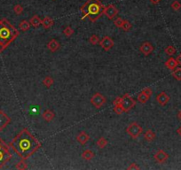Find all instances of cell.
<instances>
[{
  "label": "cell",
  "mask_w": 181,
  "mask_h": 170,
  "mask_svg": "<svg viewBox=\"0 0 181 170\" xmlns=\"http://www.w3.org/2000/svg\"><path fill=\"white\" fill-rule=\"evenodd\" d=\"M41 143L27 129H23L10 143V147L21 160H27L41 148Z\"/></svg>",
  "instance_id": "6da1fadb"
},
{
  "label": "cell",
  "mask_w": 181,
  "mask_h": 170,
  "mask_svg": "<svg viewBox=\"0 0 181 170\" xmlns=\"http://www.w3.org/2000/svg\"><path fill=\"white\" fill-rule=\"evenodd\" d=\"M19 30L6 19H0V54L19 37Z\"/></svg>",
  "instance_id": "7a4b0ae2"
},
{
  "label": "cell",
  "mask_w": 181,
  "mask_h": 170,
  "mask_svg": "<svg viewBox=\"0 0 181 170\" xmlns=\"http://www.w3.org/2000/svg\"><path fill=\"white\" fill-rule=\"evenodd\" d=\"M106 6L102 4L100 0H87L85 4L81 6L82 18H88L92 22H95L104 14Z\"/></svg>",
  "instance_id": "3957f363"
},
{
  "label": "cell",
  "mask_w": 181,
  "mask_h": 170,
  "mask_svg": "<svg viewBox=\"0 0 181 170\" xmlns=\"http://www.w3.org/2000/svg\"><path fill=\"white\" fill-rule=\"evenodd\" d=\"M12 159V154L9 151V146L0 137V169Z\"/></svg>",
  "instance_id": "277c9868"
},
{
  "label": "cell",
  "mask_w": 181,
  "mask_h": 170,
  "mask_svg": "<svg viewBox=\"0 0 181 170\" xmlns=\"http://www.w3.org/2000/svg\"><path fill=\"white\" fill-rule=\"evenodd\" d=\"M120 105L124 113H127L136 106V100H134L129 94H125L121 97Z\"/></svg>",
  "instance_id": "5b68a950"
},
{
  "label": "cell",
  "mask_w": 181,
  "mask_h": 170,
  "mask_svg": "<svg viewBox=\"0 0 181 170\" xmlns=\"http://www.w3.org/2000/svg\"><path fill=\"white\" fill-rule=\"evenodd\" d=\"M126 132L129 134V136L133 138V139H137L140 136L142 132H143V129L140 125L134 121V122H131L126 129Z\"/></svg>",
  "instance_id": "8992f818"
},
{
  "label": "cell",
  "mask_w": 181,
  "mask_h": 170,
  "mask_svg": "<svg viewBox=\"0 0 181 170\" xmlns=\"http://www.w3.org/2000/svg\"><path fill=\"white\" fill-rule=\"evenodd\" d=\"M107 102V98L103 96V95L100 93V92H97L93 95L92 97H91V103L93 105V106L97 109L102 107Z\"/></svg>",
  "instance_id": "52a82bcc"
},
{
  "label": "cell",
  "mask_w": 181,
  "mask_h": 170,
  "mask_svg": "<svg viewBox=\"0 0 181 170\" xmlns=\"http://www.w3.org/2000/svg\"><path fill=\"white\" fill-rule=\"evenodd\" d=\"M102 47V49L106 52H108L109 50H111L113 47H114V41L112 38H110L109 37H104L101 39L100 41V43H99Z\"/></svg>",
  "instance_id": "ba28073f"
},
{
  "label": "cell",
  "mask_w": 181,
  "mask_h": 170,
  "mask_svg": "<svg viewBox=\"0 0 181 170\" xmlns=\"http://www.w3.org/2000/svg\"><path fill=\"white\" fill-rule=\"evenodd\" d=\"M118 13H119L118 9L114 4H108L105 8L104 14L109 19H113L118 14Z\"/></svg>",
  "instance_id": "9c48e42d"
},
{
  "label": "cell",
  "mask_w": 181,
  "mask_h": 170,
  "mask_svg": "<svg viewBox=\"0 0 181 170\" xmlns=\"http://www.w3.org/2000/svg\"><path fill=\"white\" fill-rule=\"evenodd\" d=\"M169 154L166 153L163 150H158L157 152L154 155V158L155 160H156V162L162 164V163H165L167 161V160L169 159Z\"/></svg>",
  "instance_id": "30bf717a"
},
{
  "label": "cell",
  "mask_w": 181,
  "mask_h": 170,
  "mask_svg": "<svg viewBox=\"0 0 181 170\" xmlns=\"http://www.w3.org/2000/svg\"><path fill=\"white\" fill-rule=\"evenodd\" d=\"M11 122V118L5 113L4 111L0 110V131H2L7 125Z\"/></svg>",
  "instance_id": "8fae6325"
},
{
  "label": "cell",
  "mask_w": 181,
  "mask_h": 170,
  "mask_svg": "<svg viewBox=\"0 0 181 170\" xmlns=\"http://www.w3.org/2000/svg\"><path fill=\"white\" fill-rule=\"evenodd\" d=\"M140 51L145 55V56H148L150 55L153 51H154V46L149 43V42H145L143 43L140 47Z\"/></svg>",
  "instance_id": "7c38bea8"
},
{
  "label": "cell",
  "mask_w": 181,
  "mask_h": 170,
  "mask_svg": "<svg viewBox=\"0 0 181 170\" xmlns=\"http://www.w3.org/2000/svg\"><path fill=\"white\" fill-rule=\"evenodd\" d=\"M170 99V97L166 94V92H164V91H162V92L159 93V94L156 96V101L158 102V104L160 106H165L169 103Z\"/></svg>",
  "instance_id": "4fadbf2b"
},
{
  "label": "cell",
  "mask_w": 181,
  "mask_h": 170,
  "mask_svg": "<svg viewBox=\"0 0 181 170\" xmlns=\"http://www.w3.org/2000/svg\"><path fill=\"white\" fill-rule=\"evenodd\" d=\"M90 139V136L85 131H81L77 136V141L81 145H84Z\"/></svg>",
  "instance_id": "5bb4252c"
},
{
  "label": "cell",
  "mask_w": 181,
  "mask_h": 170,
  "mask_svg": "<svg viewBox=\"0 0 181 170\" xmlns=\"http://www.w3.org/2000/svg\"><path fill=\"white\" fill-rule=\"evenodd\" d=\"M47 48L49 49V51H51L52 52H57L60 48V43L55 40V39H52L48 43H47Z\"/></svg>",
  "instance_id": "9a60e30c"
},
{
  "label": "cell",
  "mask_w": 181,
  "mask_h": 170,
  "mask_svg": "<svg viewBox=\"0 0 181 170\" xmlns=\"http://www.w3.org/2000/svg\"><path fill=\"white\" fill-rule=\"evenodd\" d=\"M178 66H179V62L177 58H170L165 62V67L170 70H174L175 68L178 67Z\"/></svg>",
  "instance_id": "2e32d148"
},
{
  "label": "cell",
  "mask_w": 181,
  "mask_h": 170,
  "mask_svg": "<svg viewBox=\"0 0 181 170\" xmlns=\"http://www.w3.org/2000/svg\"><path fill=\"white\" fill-rule=\"evenodd\" d=\"M53 23H54V20L52 19L51 17H49V16H45L44 19H42L41 25H42L45 29H49L50 28L53 27Z\"/></svg>",
  "instance_id": "e0dca14e"
},
{
  "label": "cell",
  "mask_w": 181,
  "mask_h": 170,
  "mask_svg": "<svg viewBox=\"0 0 181 170\" xmlns=\"http://www.w3.org/2000/svg\"><path fill=\"white\" fill-rule=\"evenodd\" d=\"M42 117H43V119H44L45 121L50 122V121H52L54 119V117H55V113H53L52 110L47 109V110H45V111L43 113Z\"/></svg>",
  "instance_id": "ac0fdd59"
},
{
  "label": "cell",
  "mask_w": 181,
  "mask_h": 170,
  "mask_svg": "<svg viewBox=\"0 0 181 170\" xmlns=\"http://www.w3.org/2000/svg\"><path fill=\"white\" fill-rule=\"evenodd\" d=\"M155 137H156V135L152 130H147L144 134V138L147 142H153L155 139Z\"/></svg>",
  "instance_id": "d6986e66"
},
{
  "label": "cell",
  "mask_w": 181,
  "mask_h": 170,
  "mask_svg": "<svg viewBox=\"0 0 181 170\" xmlns=\"http://www.w3.org/2000/svg\"><path fill=\"white\" fill-rule=\"evenodd\" d=\"M81 157L84 160H92L95 157V154H94L93 151H91V150H85L82 153Z\"/></svg>",
  "instance_id": "ffe728a7"
},
{
  "label": "cell",
  "mask_w": 181,
  "mask_h": 170,
  "mask_svg": "<svg viewBox=\"0 0 181 170\" xmlns=\"http://www.w3.org/2000/svg\"><path fill=\"white\" fill-rule=\"evenodd\" d=\"M41 22H42V19L38 17V15H34L29 19L30 25L33 26L34 28H38L41 25Z\"/></svg>",
  "instance_id": "44dd1931"
},
{
  "label": "cell",
  "mask_w": 181,
  "mask_h": 170,
  "mask_svg": "<svg viewBox=\"0 0 181 170\" xmlns=\"http://www.w3.org/2000/svg\"><path fill=\"white\" fill-rule=\"evenodd\" d=\"M30 27H31V25H30L29 21H28L26 19L21 20L20 24H19V28L21 31H27V30H29L30 28Z\"/></svg>",
  "instance_id": "7402d4cb"
},
{
  "label": "cell",
  "mask_w": 181,
  "mask_h": 170,
  "mask_svg": "<svg viewBox=\"0 0 181 170\" xmlns=\"http://www.w3.org/2000/svg\"><path fill=\"white\" fill-rule=\"evenodd\" d=\"M42 83H43L46 88H50V87L54 83V80H53V78L51 77V76H46V77H44V79L42 81Z\"/></svg>",
  "instance_id": "603a6c76"
},
{
  "label": "cell",
  "mask_w": 181,
  "mask_h": 170,
  "mask_svg": "<svg viewBox=\"0 0 181 170\" xmlns=\"http://www.w3.org/2000/svg\"><path fill=\"white\" fill-rule=\"evenodd\" d=\"M96 145H97V146H98L99 148L103 149V148H105V147L108 145V141H107V139H106L105 137L101 136V138L97 141Z\"/></svg>",
  "instance_id": "cb8c5ba5"
},
{
  "label": "cell",
  "mask_w": 181,
  "mask_h": 170,
  "mask_svg": "<svg viewBox=\"0 0 181 170\" xmlns=\"http://www.w3.org/2000/svg\"><path fill=\"white\" fill-rule=\"evenodd\" d=\"M150 97L147 96V95L144 94L143 92H140V94L138 95V97H137V100L140 103V104H146L148 100H149Z\"/></svg>",
  "instance_id": "d4e9b609"
},
{
  "label": "cell",
  "mask_w": 181,
  "mask_h": 170,
  "mask_svg": "<svg viewBox=\"0 0 181 170\" xmlns=\"http://www.w3.org/2000/svg\"><path fill=\"white\" fill-rule=\"evenodd\" d=\"M164 52H165V53H166L167 55H169V56H172V55H174V54L177 52V50H176V48H175L174 46H172V45H169V46H167V47L165 48Z\"/></svg>",
  "instance_id": "484cf974"
},
{
  "label": "cell",
  "mask_w": 181,
  "mask_h": 170,
  "mask_svg": "<svg viewBox=\"0 0 181 170\" xmlns=\"http://www.w3.org/2000/svg\"><path fill=\"white\" fill-rule=\"evenodd\" d=\"M131 27H132V26H131V22H130L129 20L123 19V22H122V24L121 28H122L123 31L127 32V31H130V30H131Z\"/></svg>",
  "instance_id": "4316f807"
},
{
  "label": "cell",
  "mask_w": 181,
  "mask_h": 170,
  "mask_svg": "<svg viewBox=\"0 0 181 170\" xmlns=\"http://www.w3.org/2000/svg\"><path fill=\"white\" fill-rule=\"evenodd\" d=\"M171 76H173L177 81H181V67H177L172 70Z\"/></svg>",
  "instance_id": "83f0119b"
},
{
  "label": "cell",
  "mask_w": 181,
  "mask_h": 170,
  "mask_svg": "<svg viewBox=\"0 0 181 170\" xmlns=\"http://www.w3.org/2000/svg\"><path fill=\"white\" fill-rule=\"evenodd\" d=\"M74 33H75V31H74V29L71 28V27H66L65 28H64V30H63V34L67 37H72L73 35H74Z\"/></svg>",
  "instance_id": "f1b7e54d"
},
{
  "label": "cell",
  "mask_w": 181,
  "mask_h": 170,
  "mask_svg": "<svg viewBox=\"0 0 181 170\" xmlns=\"http://www.w3.org/2000/svg\"><path fill=\"white\" fill-rule=\"evenodd\" d=\"M15 169L19 170H25L28 169V165L27 163L25 162V160H20V162H18L16 165H15Z\"/></svg>",
  "instance_id": "f546056e"
},
{
  "label": "cell",
  "mask_w": 181,
  "mask_h": 170,
  "mask_svg": "<svg viewBox=\"0 0 181 170\" xmlns=\"http://www.w3.org/2000/svg\"><path fill=\"white\" fill-rule=\"evenodd\" d=\"M100 38L98 36H96V35H92L91 36V37L89 39V42L92 44V45H96V44H99L100 43Z\"/></svg>",
  "instance_id": "4dcf8cb0"
},
{
  "label": "cell",
  "mask_w": 181,
  "mask_h": 170,
  "mask_svg": "<svg viewBox=\"0 0 181 170\" xmlns=\"http://www.w3.org/2000/svg\"><path fill=\"white\" fill-rule=\"evenodd\" d=\"M23 6L21 4H15L14 6V12L17 14V15H20L23 13Z\"/></svg>",
  "instance_id": "1f68e13d"
},
{
  "label": "cell",
  "mask_w": 181,
  "mask_h": 170,
  "mask_svg": "<svg viewBox=\"0 0 181 170\" xmlns=\"http://www.w3.org/2000/svg\"><path fill=\"white\" fill-rule=\"evenodd\" d=\"M170 7H171L174 11H179L181 9V4L179 1L175 0V1H173V2L171 3Z\"/></svg>",
  "instance_id": "d6a6232c"
},
{
  "label": "cell",
  "mask_w": 181,
  "mask_h": 170,
  "mask_svg": "<svg viewBox=\"0 0 181 170\" xmlns=\"http://www.w3.org/2000/svg\"><path fill=\"white\" fill-rule=\"evenodd\" d=\"M114 112L116 113V114H122V113H124V111H123V109L122 108L120 104L114 105Z\"/></svg>",
  "instance_id": "836d02e7"
},
{
  "label": "cell",
  "mask_w": 181,
  "mask_h": 170,
  "mask_svg": "<svg viewBox=\"0 0 181 170\" xmlns=\"http://www.w3.org/2000/svg\"><path fill=\"white\" fill-rule=\"evenodd\" d=\"M122 22H123V19H122V18H120V17L116 18V19L114 20V24H115L117 28H121V27H122Z\"/></svg>",
  "instance_id": "e575fe53"
},
{
  "label": "cell",
  "mask_w": 181,
  "mask_h": 170,
  "mask_svg": "<svg viewBox=\"0 0 181 170\" xmlns=\"http://www.w3.org/2000/svg\"><path fill=\"white\" fill-rule=\"evenodd\" d=\"M141 92H143L144 94L147 95V96H149V97H151L152 94H153V91H152L151 88H145V89H143V90L141 91Z\"/></svg>",
  "instance_id": "d590c367"
},
{
  "label": "cell",
  "mask_w": 181,
  "mask_h": 170,
  "mask_svg": "<svg viewBox=\"0 0 181 170\" xmlns=\"http://www.w3.org/2000/svg\"><path fill=\"white\" fill-rule=\"evenodd\" d=\"M140 168L137 165V163H131L128 168H127V169H129V170H134V169H140Z\"/></svg>",
  "instance_id": "8d00e7d4"
},
{
  "label": "cell",
  "mask_w": 181,
  "mask_h": 170,
  "mask_svg": "<svg viewBox=\"0 0 181 170\" xmlns=\"http://www.w3.org/2000/svg\"><path fill=\"white\" fill-rule=\"evenodd\" d=\"M149 1H150L153 4H158L161 0H149Z\"/></svg>",
  "instance_id": "74e56055"
},
{
  "label": "cell",
  "mask_w": 181,
  "mask_h": 170,
  "mask_svg": "<svg viewBox=\"0 0 181 170\" xmlns=\"http://www.w3.org/2000/svg\"><path fill=\"white\" fill-rule=\"evenodd\" d=\"M177 60H178V62H179V65H180L181 66V53H180V55L177 58Z\"/></svg>",
  "instance_id": "f35d334b"
},
{
  "label": "cell",
  "mask_w": 181,
  "mask_h": 170,
  "mask_svg": "<svg viewBox=\"0 0 181 170\" xmlns=\"http://www.w3.org/2000/svg\"><path fill=\"white\" fill-rule=\"evenodd\" d=\"M177 133H178V135H179V136H181V127H179V128L177 130Z\"/></svg>",
  "instance_id": "ab89813d"
},
{
  "label": "cell",
  "mask_w": 181,
  "mask_h": 170,
  "mask_svg": "<svg viewBox=\"0 0 181 170\" xmlns=\"http://www.w3.org/2000/svg\"><path fill=\"white\" fill-rule=\"evenodd\" d=\"M178 118L179 119V121H181V111H179V112L178 113Z\"/></svg>",
  "instance_id": "60d3db41"
},
{
  "label": "cell",
  "mask_w": 181,
  "mask_h": 170,
  "mask_svg": "<svg viewBox=\"0 0 181 170\" xmlns=\"http://www.w3.org/2000/svg\"><path fill=\"white\" fill-rule=\"evenodd\" d=\"M53 1H55V0H53Z\"/></svg>",
  "instance_id": "b9f144b4"
}]
</instances>
